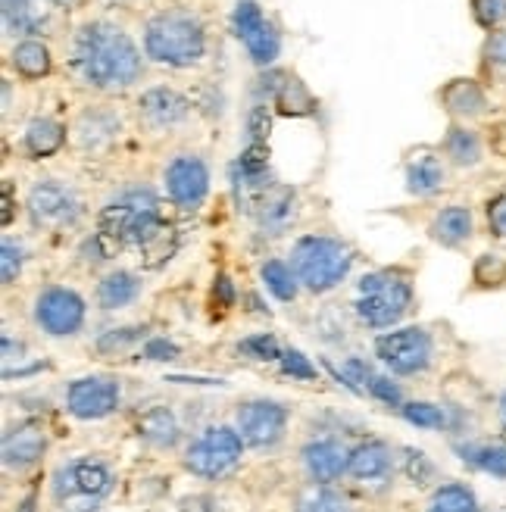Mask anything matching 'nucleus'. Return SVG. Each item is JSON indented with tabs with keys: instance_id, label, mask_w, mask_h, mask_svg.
<instances>
[{
	"instance_id": "obj_5",
	"label": "nucleus",
	"mask_w": 506,
	"mask_h": 512,
	"mask_svg": "<svg viewBox=\"0 0 506 512\" xmlns=\"http://www.w3.org/2000/svg\"><path fill=\"white\" fill-rule=\"evenodd\" d=\"M350 266H353V253L338 238L307 235V238H300L291 250V269H294L300 285L310 294L335 291L347 278Z\"/></svg>"
},
{
	"instance_id": "obj_36",
	"label": "nucleus",
	"mask_w": 506,
	"mask_h": 512,
	"mask_svg": "<svg viewBox=\"0 0 506 512\" xmlns=\"http://www.w3.org/2000/svg\"><path fill=\"white\" fill-rule=\"evenodd\" d=\"M144 331L141 325H125V328H113V331H104V335L97 338V350L100 353H119L125 347H132L144 338Z\"/></svg>"
},
{
	"instance_id": "obj_28",
	"label": "nucleus",
	"mask_w": 506,
	"mask_h": 512,
	"mask_svg": "<svg viewBox=\"0 0 506 512\" xmlns=\"http://www.w3.org/2000/svg\"><path fill=\"white\" fill-rule=\"evenodd\" d=\"M41 25H44L41 0H4L7 35H38Z\"/></svg>"
},
{
	"instance_id": "obj_20",
	"label": "nucleus",
	"mask_w": 506,
	"mask_h": 512,
	"mask_svg": "<svg viewBox=\"0 0 506 512\" xmlns=\"http://www.w3.org/2000/svg\"><path fill=\"white\" fill-rule=\"evenodd\" d=\"M441 104L453 119L469 122V119H478L488 113V94L475 79H453L441 91Z\"/></svg>"
},
{
	"instance_id": "obj_19",
	"label": "nucleus",
	"mask_w": 506,
	"mask_h": 512,
	"mask_svg": "<svg viewBox=\"0 0 506 512\" xmlns=\"http://www.w3.org/2000/svg\"><path fill=\"white\" fill-rule=\"evenodd\" d=\"M138 113L150 128H169L188 116V100L172 88H150L138 100Z\"/></svg>"
},
{
	"instance_id": "obj_32",
	"label": "nucleus",
	"mask_w": 506,
	"mask_h": 512,
	"mask_svg": "<svg viewBox=\"0 0 506 512\" xmlns=\"http://www.w3.org/2000/svg\"><path fill=\"white\" fill-rule=\"evenodd\" d=\"M294 512H353L350 500L338 491H332L328 484H313L300 497Z\"/></svg>"
},
{
	"instance_id": "obj_11",
	"label": "nucleus",
	"mask_w": 506,
	"mask_h": 512,
	"mask_svg": "<svg viewBox=\"0 0 506 512\" xmlns=\"http://www.w3.org/2000/svg\"><path fill=\"white\" fill-rule=\"evenodd\" d=\"M288 428V406L275 403V400H247L238 409V431L244 444L269 450L285 438Z\"/></svg>"
},
{
	"instance_id": "obj_33",
	"label": "nucleus",
	"mask_w": 506,
	"mask_h": 512,
	"mask_svg": "<svg viewBox=\"0 0 506 512\" xmlns=\"http://www.w3.org/2000/svg\"><path fill=\"white\" fill-rule=\"evenodd\" d=\"M263 281H266V288L282 300V303H291L300 291V281L294 275V269L282 260H269L263 263Z\"/></svg>"
},
{
	"instance_id": "obj_21",
	"label": "nucleus",
	"mask_w": 506,
	"mask_h": 512,
	"mask_svg": "<svg viewBox=\"0 0 506 512\" xmlns=\"http://www.w3.org/2000/svg\"><path fill=\"white\" fill-rule=\"evenodd\" d=\"M447 185L444 160L435 150H419L407 163V191L416 197H432Z\"/></svg>"
},
{
	"instance_id": "obj_3",
	"label": "nucleus",
	"mask_w": 506,
	"mask_h": 512,
	"mask_svg": "<svg viewBox=\"0 0 506 512\" xmlns=\"http://www.w3.org/2000/svg\"><path fill=\"white\" fill-rule=\"evenodd\" d=\"M207 50V35L191 13L166 10L157 13L144 29V54L163 66H194Z\"/></svg>"
},
{
	"instance_id": "obj_9",
	"label": "nucleus",
	"mask_w": 506,
	"mask_h": 512,
	"mask_svg": "<svg viewBox=\"0 0 506 512\" xmlns=\"http://www.w3.org/2000/svg\"><path fill=\"white\" fill-rule=\"evenodd\" d=\"M35 325L50 338H72L85 325V300L72 288H44L35 297Z\"/></svg>"
},
{
	"instance_id": "obj_1",
	"label": "nucleus",
	"mask_w": 506,
	"mask_h": 512,
	"mask_svg": "<svg viewBox=\"0 0 506 512\" xmlns=\"http://www.w3.org/2000/svg\"><path fill=\"white\" fill-rule=\"evenodd\" d=\"M72 66L94 88L119 91L138 82L141 50L110 22H88L72 41Z\"/></svg>"
},
{
	"instance_id": "obj_31",
	"label": "nucleus",
	"mask_w": 506,
	"mask_h": 512,
	"mask_svg": "<svg viewBox=\"0 0 506 512\" xmlns=\"http://www.w3.org/2000/svg\"><path fill=\"white\" fill-rule=\"evenodd\" d=\"M13 66L16 72H22L25 79H41V75L50 72V54L47 47L35 38H25L13 47Z\"/></svg>"
},
{
	"instance_id": "obj_44",
	"label": "nucleus",
	"mask_w": 506,
	"mask_h": 512,
	"mask_svg": "<svg viewBox=\"0 0 506 512\" xmlns=\"http://www.w3.org/2000/svg\"><path fill=\"white\" fill-rule=\"evenodd\" d=\"M485 216H488V232L494 238L506 241V194H497V197L488 200Z\"/></svg>"
},
{
	"instance_id": "obj_10",
	"label": "nucleus",
	"mask_w": 506,
	"mask_h": 512,
	"mask_svg": "<svg viewBox=\"0 0 506 512\" xmlns=\"http://www.w3.org/2000/svg\"><path fill=\"white\" fill-rule=\"evenodd\" d=\"M25 207H29V216L35 225L41 228H60L79 219L82 203L79 194H75L69 185L57 182V178H44V182L29 188V197H25Z\"/></svg>"
},
{
	"instance_id": "obj_6",
	"label": "nucleus",
	"mask_w": 506,
	"mask_h": 512,
	"mask_svg": "<svg viewBox=\"0 0 506 512\" xmlns=\"http://www.w3.org/2000/svg\"><path fill=\"white\" fill-rule=\"evenodd\" d=\"M413 306V288L407 275L378 269L360 278V300H357V316L369 328H391Z\"/></svg>"
},
{
	"instance_id": "obj_38",
	"label": "nucleus",
	"mask_w": 506,
	"mask_h": 512,
	"mask_svg": "<svg viewBox=\"0 0 506 512\" xmlns=\"http://www.w3.org/2000/svg\"><path fill=\"white\" fill-rule=\"evenodd\" d=\"M472 16L485 32L503 29L506 22V0H472Z\"/></svg>"
},
{
	"instance_id": "obj_42",
	"label": "nucleus",
	"mask_w": 506,
	"mask_h": 512,
	"mask_svg": "<svg viewBox=\"0 0 506 512\" xmlns=\"http://www.w3.org/2000/svg\"><path fill=\"white\" fill-rule=\"evenodd\" d=\"M366 391H369V397H375L378 403H385V406H403L400 384L385 378V375H372V381L366 384Z\"/></svg>"
},
{
	"instance_id": "obj_7",
	"label": "nucleus",
	"mask_w": 506,
	"mask_h": 512,
	"mask_svg": "<svg viewBox=\"0 0 506 512\" xmlns=\"http://www.w3.org/2000/svg\"><path fill=\"white\" fill-rule=\"evenodd\" d=\"M241 453H244L241 431L229 428V425H216V428H207L197 441L188 444L182 463L197 478L219 481V478L232 475L238 469Z\"/></svg>"
},
{
	"instance_id": "obj_50",
	"label": "nucleus",
	"mask_w": 506,
	"mask_h": 512,
	"mask_svg": "<svg viewBox=\"0 0 506 512\" xmlns=\"http://www.w3.org/2000/svg\"><path fill=\"white\" fill-rule=\"evenodd\" d=\"M38 509V497L35 494H29V497H25L19 506H16V512H35Z\"/></svg>"
},
{
	"instance_id": "obj_46",
	"label": "nucleus",
	"mask_w": 506,
	"mask_h": 512,
	"mask_svg": "<svg viewBox=\"0 0 506 512\" xmlns=\"http://www.w3.org/2000/svg\"><path fill=\"white\" fill-rule=\"evenodd\" d=\"M182 512H216V503L210 497H191L182 503Z\"/></svg>"
},
{
	"instance_id": "obj_13",
	"label": "nucleus",
	"mask_w": 506,
	"mask_h": 512,
	"mask_svg": "<svg viewBox=\"0 0 506 512\" xmlns=\"http://www.w3.org/2000/svg\"><path fill=\"white\" fill-rule=\"evenodd\" d=\"M235 35L244 41L250 60L257 66H269L275 63V57L282 54V38L272 29V22L263 16V10L253 4V0H241L235 7Z\"/></svg>"
},
{
	"instance_id": "obj_22",
	"label": "nucleus",
	"mask_w": 506,
	"mask_h": 512,
	"mask_svg": "<svg viewBox=\"0 0 506 512\" xmlns=\"http://www.w3.org/2000/svg\"><path fill=\"white\" fill-rule=\"evenodd\" d=\"M138 438L150 447H157V450H169L179 444L182 438V425L179 419H175V413L169 406H150L147 413L138 416Z\"/></svg>"
},
{
	"instance_id": "obj_39",
	"label": "nucleus",
	"mask_w": 506,
	"mask_h": 512,
	"mask_svg": "<svg viewBox=\"0 0 506 512\" xmlns=\"http://www.w3.org/2000/svg\"><path fill=\"white\" fill-rule=\"evenodd\" d=\"M278 366H282V372L288 378H297V381H316L319 378L316 366L310 363V356H303L300 350H285L282 360H278Z\"/></svg>"
},
{
	"instance_id": "obj_16",
	"label": "nucleus",
	"mask_w": 506,
	"mask_h": 512,
	"mask_svg": "<svg viewBox=\"0 0 506 512\" xmlns=\"http://www.w3.org/2000/svg\"><path fill=\"white\" fill-rule=\"evenodd\" d=\"M300 459H303V469H307V475L316 484H328V481H338L347 472L350 450L335 438H319L300 450Z\"/></svg>"
},
{
	"instance_id": "obj_18",
	"label": "nucleus",
	"mask_w": 506,
	"mask_h": 512,
	"mask_svg": "<svg viewBox=\"0 0 506 512\" xmlns=\"http://www.w3.org/2000/svg\"><path fill=\"white\" fill-rule=\"evenodd\" d=\"M428 235H432V241H438L441 247H466L472 238H475V216L469 207H463V203H453V207H444L432 225H428Z\"/></svg>"
},
{
	"instance_id": "obj_25",
	"label": "nucleus",
	"mask_w": 506,
	"mask_h": 512,
	"mask_svg": "<svg viewBox=\"0 0 506 512\" xmlns=\"http://www.w3.org/2000/svg\"><path fill=\"white\" fill-rule=\"evenodd\" d=\"M257 222L263 235H282L294 222V194L288 188H275L272 194H263L257 207Z\"/></svg>"
},
{
	"instance_id": "obj_47",
	"label": "nucleus",
	"mask_w": 506,
	"mask_h": 512,
	"mask_svg": "<svg viewBox=\"0 0 506 512\" xmlns=\"http://www.w3.org/2000/svg\"><path fill=\"white\" fill-rule=\"evenodd\" d=\"M216 294H219V300H222L225 306H232V303H235V288H232V281L225 278V275L216 278Z\"/></svg>"
},
{
	"instance_id": "obj_8",
	"label": "nucleus",
	"mask_w": 506,
	"mask_h": 512,
	"mask_svg": "<svg viewBox=\"0 0 506 512\" xmlns=\"http://www.w3.org/2000/svg\"><path fill=\"white\" fill-rule=\"evenodd\" d=\"M375 356L394 375H422L435 360V341L425 328H397L375 338Z\"/></svg>"
},
{
	"instance_id": "obj_24",
	"label": "nucleus",
	"mask_w": 506,
	"mask_h": 512,
	"mask_svg": "<svg viewBox=\"0 0 506 512\" xmlns=\"http://www.w3.org/2000/svg\"><path fill=\"white\" fill-rule=\"evenodd\" d=\"M144 291V281L129 272V269H116L110 272L107 278H100V285H97V306L100 310H125V306H132Z\"/></svg>"
},
{
	"instance_id": "obj_23",
	"label": "nucleus",
	"mask_w": 506,
	"mask_h": 512,
	"mask_svg": "<svg viewBox=\"0 0 506 512\" xmlns=\"http://www.w3.org/2000/svg\"><path fill=\"white\" fill-rule=\"evenodd\" d=\"M441 153L453 163V166H460V169H475L478 163L485 160V141L482 135L475 132V128L457 122V125H450L447 128V135H444V144H441Z\"/></svg>"
},
{
	"instance_id": "obj_37",
	"label": "nucleus",
	"mask_w": 506,
	"mask_h": 512,
	"mask_svg": "<svg viewBox=\"0 0 506 512\" xmlns=\"http://www.w3.org/2000/svg\"><path fill=\"white\" fill-rule=\"evenodd\" d=\"M238 350L250 360H260V363H272V360H282V347L272 335H250L238 344Z\"/></svg>"
},
{
	"instance_id": "obj_4",
	"label": "nucleus",
	"mask_w": 506,
	"mask_h": 512,
	"mask_svg": "<svg viewBox=\"0 0 506 512\" xmlns=\"http://www.w3.org/2000/svg\"><path fill=\"white\" fill-rule=\"evenodd\" d=\"M163 232L160 222V200L150 188H129L113 197L104 213H100V235L116 244H138L144 247Z\"/></svg>"
},
{
	"instance_id": "obj_48",
	"label": "nucleus",
	"mask_w": 506,
	"mask_h": 512,
	"mask_svg": "<svg viewBox=\"0 0 506 512\" xmlns=\"http://www.w3.org/2000/svg\"><path fill=\"white\" fill-rule=\"evenodd\" d=\"M13 353L19 356V360H22V353H25V347H22V341H16V344H13V338H10V331H4V360H7V363L13 360Z\"/></svg>"
},
{
	"instance_id": "obj_26",
	"label": "nucleus",
	"mask_w": 506,
	"mask_h": 512,
	"mask_svg": "<svg viewBox=\"0 0 506 512\" xmlns=\"http://www.w3.org/2000/svg\"><path fill=\"white\" fill-rule=\"evenodd\" d=\"M119 135V116H113L110 110H88L82 113L79 125H75V138H79L82 147H104Z\"/></svg>"
},
{
	"instance_id": "obj_41",
	"label": "nucleus",
	"mask_w": 506,
	"mask_h": 512,
	"mask_svg": "<svg viewBox=\"0 0 506 512\" xmlns=\"http://www.w3.org/2000/svg\"><path fill=\"white\" fill-rule=\"evenodd\" d=\"M403 469H407V478L413 484H428L435 478V466H432V459H428L422 450H403Z\"/></svg>"
},
{
	"instance_id": "obj_43",
	"label": "nucleus",
	"mask_w": 506,
	"mask_h": 512,
	"mask_svg": "<svg viewBox=\"0 0 506 512\" xmlns=\"http://www.w3.org/2000/svg\"><path fill=\"white\" fill-rule=\"evenodd\" d=\"M482 57H485L488 66L506 69V25H503V29L488 32V38H485V44H482Z\"/></svg>"
},
{
	"instance_id": "obj_49",
	"label": "nucleus",
	"mask_w": 506,
	"mask_h": 512,
	"mask_svg": "<svg viewBox=\"0 0 506 512\" xmlns=\"http://www.w3.org/2000/svg\"><path fill=\"white\" fill-rule=\"evenodd\" d=\"M497 419H500V428L506 431V388H503V394L497 397Z\"/></svg>"
},
{
	"instance_id": "obj_12",
	"label": "nucleus",
	"mask_w": 506,
	"mask_h": 512,
	"mask_svg": "<svg viewBox=\"0 0 506 512\" xmlns=\"http://www.w3.org/2000/svg\"><path fill=\"white\" fill-rule=\"evenodd\" d=\"M116 406H119V384L113 378L88 375V378H75L66 388V409L79 422L107 419L116 413Z\"/></svg>"
},
{
	"instance_id": "obj_30",
	"label": "nucleus",
	"mask_w": 506,
	"mask_h": 512,
	"mask_svg": "<svg viewBox=\"0 0 506 512\" xmlns=\"http://www.w3.org/2000/svg\"><path fill=\"white\" fill-rule=\"evenodd\" d=\"M63 138H66L63 125L54 119H32L29 128H25V147H29V153H35V157H47V153L60 150Z\"/></svg>"
},
{
	"instance_id": "obj_35",
	"label": "nucleus",
	"mask_w": 506,
	"mask_h": 512,
	"mask_svg": "<svg viewBox=\"0 0 506 512\" xmlns=\"http://www.w3.org/2000/svg\"><path fill=\"white\" fill-rule=\"evenodd\" d=\"M472 275L482 288H500V285H506V260L497 253H482Z\"/></svg>"
},
{
	"instance_id": "obj_29",
	"label": "nucleus",
	"mask_w": 506,
	"mask_h": 512,
	"mask_svg": "<svg viewBox=\"0 0 506 512\" xmlns=\"http://www.w3.org/2000/svg\"><path fill=\"white\" fill-rule=\"evenodd\" d=\"M425 512H478L475 491L463 481H447L432 494Z\"/></svg>"
},
{
	"instance_id": "obj_34",
	"label": "nucleus",
	"mask_w": 506,
	"mask_h": 512,
	"mask_svg": "<svg viewBox=\"0 0 506 512\" xmlns=\"http://www.w3.org/2000/svg\"><path fill=\"white\" fill-rule=\"evenodd\" d=\"M403 419L410 425L422 428V431H444L450 425L447 419V409L438 406V403H425V400H413V403H403L400 406Z\"/></svg>"
},
{
	"instance_id": "obj_17",
	"label": "nucleus",
	"mask_w": 506,
	"mask_h": 512,
	"mask_svg": "<svg viewBox=\"0 0 506 512\" xmlns=\"http://www.w3.org/2000/svg\"><path fill=\"white\" fill-rule=\"evenodd\" d=\"M347 475H353L360 484H388L394 475V453L385 441H363L350 450Z\"/></svg>"
},
{
	"instance_id": "obj_2",
	"label": "nucleus",
	"mask_w": 506,
	"mask_h": 512,
	"mask_svg": "<svg viewBox=\"0 0 506 512\" xmlns=\"http://www.w3.org/2000/svg\"><path fill=\"white\" fill-rule=\"evenodd\" d=\"M116 475L97 456L66 459L50 475V494L60 512H97L113 491Z\"/></svg>"
},
{
	"instance_id": "obj_15",
	"label": "nucleus",
	"mask_w": 506,
	"mask_h": 512,
	"mask_svg": "<svg viewBox=\"0 0 506 512\" xmlns=\"http://www.w3.org/2000/svg\"><path fill=\"white\" fill-rule=\"evenodd\" d=\"M44 447H47V438H44V428L35 425V422H19L13 428L4 431V469L7 472H25L32 469L38 459L44 456Z\"/></svg>"
},
{
	"instance_id": "obj_40",
	"label": "nucleus",
	"mask_w": 506,
	"mask_h": 512,
	"mask_svg": "<svg viewBox=\"0 0 506 512\" xmlns=\"http://www.w3.org/2000/svg\"><path fill=\"white\" fill-rule=\"evenodd\" d=\"M19 272H22V244L4 238V244H0V278H4V285H13Z\"/></svg>"
},
{
	"instance_id": "obj_27",
	"label": "nucleus",
	"mask_w": 506,
	"mask_h": 512,
	"mask_svg": "<svg viewBox=\"0 0 506 512\" xmlns=\"http://www.w3.org/2000/svg\"><path fill=\"white\" fill-rule=\"evenodd\" d=\"M457 453H460V459H463L466 466L506 481V444L466 441V444H457Z\"/></svg>"
},
{
	"instance_id": "obj_45",
	"label": "nucleus",
	"mask_w": 506,
	"mask_h": 512,
	"mask_svg": "<svg viewBox=\"0 0 506 512\" xmlns=\"http://www.w3.org/2000/svg\"><path fill=\"white\" fill-rule=\"evenodd\" d=\"M179 344H172L166 338H150L144 344V360H154V363H169V360H179Z\"/></svg>"
},
{
	"instance_id": "obj_14",
	"label": "nucleus",
	"mask_w": 506,
	"mask_h": 512,
	"mask_svg": "<svg viewBox=\"0 0 506 512\" xmlns=\"http://www.w3.org/2000/svg\"><path fill=\"white\" fill-rule=\"evenodd\" d=\"M210 191V169L200 157H175L166 166V194L182 210H197Z\"/></svg>"
}]
</instances>
